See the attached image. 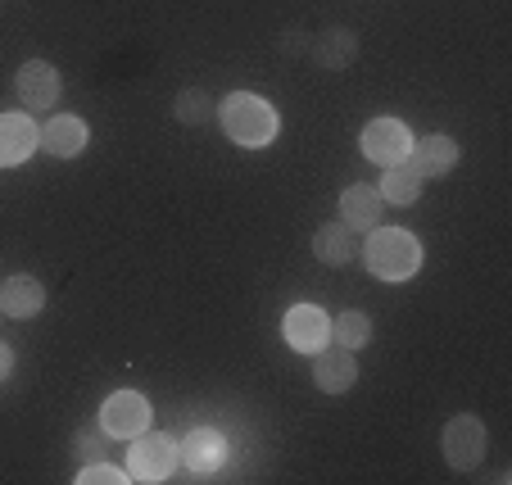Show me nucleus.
Listing matches in <instances>:
<instances>
[{
	"instance_id": "nucleus-21",
	"label": "nucleus",
	"mask_w": 512,
	"mask_h": 485,
	"mask_svg": "<svg viewBox=\"0 0 512 485\" xmlns=\"http://www.w3.org/2000/svg\"><path fill=\"white\" fill-rule=\"evenodd\" d=\"M123 481H132V476L118 472V467L105 463V458H96V463H87L78 472V485H123Z\"/></svg>"
},
{
	"instance_id": "nucleus-18",
	"label": "nucleus",
	"mask_w": 512,
	"mask_h": 485,
	"mask_svg": "<svg viewBox=\"0 0 512 485\" xmlns=\"http://www.w3.org/2000/svg\"><path fill=\"white\" fill-rule=\"evenodd\" d=\"M354 55H358V41H354V32H345V28L327 32V37L318 41V64H327V68L354 64Z\"/></svg>"
},
{
	"instance_id": "nucleus-9",
	"label": "nucleus",
	"mask_w": 512,
	"mask_h": 485,
	"mask_svg": "<svg viewBox=\"0 0 512 485\" xmlns=\"http://www.w3.org/2000/svg\"><path fill=\"white\" fill-rule=\"evenodd\" d=\"M313 381H318V390H327V395H345V390L358 381L354 350H345V345L327 350V345H322L318 359H313Z\"/></svg>"
},
{
	"instance_id": "nucleus-13",
	"label": "nucleus",
	"mask_w": 512,
	"mask_h": 485,
	"mask_svg": "<svg viewBox=\"0 0 512 485\" xmlns=\"http://www.w3.org/2000/svg\"><path fill=\"white\" fill-rule=\"evenodd\" d=\"M381 209H386V200H381V191H372V186H349V191L340 195V223H349L354 232L381 227Z\"/></svg>"
},
{
	"instance_id": "nucleus-22",
	"label": "nucleus",
	"mask_w": 512,
	"mask_h": 485,
	"mask_svg": "<svg viewBox=\"0 0 512 485\" xmlns=\"http://www.w3.org/2000/svg\"><path fill=\"white\" fill-rule=\"evenodd\" d=\"M105 445H109L105 427H82V431H78V458H87V463L105 458Z\"/></svg>"
},
{
	"instance_id": "nucleus-5",
	"label": "nucleus",
	"mask_w": 512,
	"mask_h": 485,
	"mask_svg": "<svg viewBox=\"0 0 512 485\" xmlns=\"http://www.w3.org/2000/svg\"><path fill=\"white\" fill-rule=\"evenodd\" d=\"M408 150H413V132L399 118H372L363 127V155L377 159V164H386V168L404 164Z\"/></svg>"
},
{
	"instance_id": "nucleus-3",
	"label": "nucleus",
	"mask_w": 512,
	"mask_h": 485,
	"mask_svg": "<svg viewBox=\"0 0 512 485\" xmlns=\"http://www.w3.org/2000/svg\"><path fill=\"white\" fill-rule=\"evenodd\" d=\"M177 472V445L168 436H136L132 454H127V476L141 485H159Z\"/></svg>"
},
{
	"instance_id": "nucleus-20",
	"label": "nucleus",
	"mask_w": 512,
	"mask_h": 485,
	"mask_svg": "<svg viewBox=\"0 0 512 485\" xmlns=\"http://www.w3.org/2000/svg\"><path fill=\"white\" fill-rule=\"evenodd\" d=\"M177 118H182V123H209L213 118V96L209 91H182V96H177Z\"/></svg>"
},
{
	"instance_id": "nucleus-14",
	"label": "nucleus",
	"mask_w": 512,
	"mask_h": 485,
	"mask_svg": "<svg viewBox=\"0 0 512 485\" xmlns=\"http://www.w3.org/2000/svg\"><path fill=\"white\" fill-rule=\"evenodd\" d=\"M41 146H46L55 159L82 155V150H87V123L73 114H55L46 127H41Z\"/></svg>"
},
{
	"instance_id": "nucleus-17",
	"label": "nucleus",
	"mask_w": 512,
	"mask_h": 485,
	"mask_svg": "<svg viewBox=\"0 0 512 485\" xmlns=\"http://www.w3.org/2000/svg\"><path fill=\"white\" fill-rule=\"evenodd\" d=\"M417 195H422V177H417L413 168H408V164L386 168V177H381V200H390V204H413Z\"/></svg>"
},
{
	"instance_id": "nucleus-11",
	"label": "nucleus",
	"mask_w": 512,
	"mask_h": 485,
	"mask_svg": "<svg viewBox=\"0 0 512 485\" xmlns=\"http://www.w3.org/2000/svg\"><path fill=\"white\" fill-rule=\"evenodd\" d=\"M41 132L23 114H0V168H14L37 150Z\"/></svg>"
},
{
	"instance_id": "nucleus-1",
	"label": "nucleus",
	"mask_w": 512,
	"mask_h": 485,
	"mask_svg": "<svg viewBox=\"0 0 512 485\" xmlns=\"http://www.w3.org/2000/svg\"><path fill=\"white\" fill-rule=\"evenodd\" d=\"M368 268L377 272L381 282H404L422 268V245L413 232H399V227H372L368 250H363Z\"/></svg>"
},
{
	"instance_id": "nucleus-12",
	"label": "nucleus",
	"mask_w": 512,
	"mask_h": 485,
	"mask_svg": "<svg viewBox=\"0 0 512 485\" xmlns=\"http://www.w3.org/2000/svg\"><path fill=\"white\" fill-rule=\"evenodd\" d=\"M404 164L413 168L417 177H440L458 164V146L449 141V136H422V141H413V150H408Z\"/></svg>"
},
{
	"instance_id": "nucleus-15",
	"label": "nucleus",
	"mask_w": 512,
	"mask_h": 485,
	"mask_svg": "<svg viewBox=\"0 0 512 485\" xmlns=\"http://www.w3.org/2000/svg\"><path fill=\"white\" fill-rule=\"evenodd\" d=\"M313 254H318L322 263H331V268H340V263H349L358 254V232L349 223L318 227V236H313Z\"/></svg>"
},
{
	"instance_id": "nucleus-7",
	"label": "nucleus",
	"mask_w": 512,
	"mask_h": 485,
	"mask_svg": "<svg viewBox=\"0 0 512 485\" xmlns=\"http://www.w3.org/2000/svg\"><path fill=\"white\" fill-rule=\"evenodd\" d=\"M177 458L186 463V472L195 481H209V476L223 472V458H227V440L218 431L200 427V431H186V440L177 445Z\"/></svg>"
},
{
	"instance_id": "nucleus-19",
	"label": "nucleus",
	"mask_w": 512,
	"mask_h": 485,
	"mask_svg": "<svg viewBox=\"0 0 512 485\" xmlns=\"http://www.w3.org/2000/svg\"><path fill=\"white\" fill-rule=\"evenodd\" d=\"M372 336V322L363 318V313H340V318H331V340L336 345H345V350H358V345H368Z\"/></svg>"
},
{
	"instance_id": "nucleus-23",
	"label": "nucleus",
	"mask_w": 512,
	"mask_h": 485,
	"mask_svg": "<svg viewBox=\"0 0 512 485\" xmlns=\"http://www.w3.org/2000/svg\"><path fill=\"white\" fill-rule=\"evenodd\" d=\"M10 368H14V354H10V345H0V381L10 377Z\"/></svg>"
},
{
	"instance_id": "nucleus-2",
	"label": "nucleus",
	"mask_w": 512,
	"mask_h": 485,
	"mask_svg": "<svg viewBox=\"0 0 512 485\" xmlns=\"http://www.w3.org/2000/svg\"><path fill=\"white\" fill-rule=\"evenodd\" d=\"M223 132L232 136L236 146L263 150L277 136V109L268 100L250 96V91H236V96L223 100Z\"/></svg>"
},
{
	"instance_id": "nucleus-10",
	"label": "nucleus",
	"mask_w": 512,
	"mask_h": 485,
	"mask_svg": "<svg viewBox=\"0 0 512 485\" xmlns=\"http://www.w3.org/2000/svg\"><path fill=\"white\" fill-rule=\"evenodd\" d=\"M19 100L28 109H55L59 100V73L46 64V59H32V64L19 68V82H14Z\"/></svg>"
},
{
	"instance_id": "nucleus-16",
	"label": "nucleus",
	"mask_w": 512,
	"mask_h": 485,
	"mask_svg": "<svg viewBox=\"0 0 512 485\" xmlns=\"http://www.w3.org/2000/svg\"><path fill=\"white\" fill-rule=\"evenodd\" d=\"M0 300H5V313H10V318H37L41 304H46V291H41L37 277L19 272V277L5 282V295H0Z\"/></svg>"
},
{
	"instance_id": "nucleus-6",
	"label": "nucleus",
	"mask_w": 512,
	"mask_h": 485,
	"mask_svg": "<svg viewBox=\"0 0 512 485\" xmlns=\"http://www.w3.org/2000/svg\"><path fill=\"white\" fill-rule=\"evenodd\" d=\"M281 331H286V345L300 354H318L331 340V318L318 309V304H295V309L281 318Z\"/></svg>"
},
{
	"instance_id": "nucleus-4",
	"label": "nucleus",
	"mask_w": 512,
	"mask_h": 485,
	"mask_svg": "<svg viewBox=\"0 0 512 485\" xmlns=\"http://www.w3.org/2000/svg\"><path fill=\"white\" fill-rule=\"evenodd\" d=\"M100 427H105L109 440L150 431V399L136 395V390H114V395L105 399V408H100Z\"/></svg>"
},
{
	"instance_id": "nucleus-8",
	"label": "nucleus",
	"mask_w": 512,
	"mask_h": 485,
	"mask_svg": "<svg viewBox=\"0 0 512 485\" xmlns=\"http://www.w3.org/2000/svg\"><path fill=\"white\" fill-rule=\"evenodd\" d=\"M445 458H449V467H458V472H472V467L485 458V422L472 418V413L449 422L445 427Z\"/></svg>"
}]
</instances>
